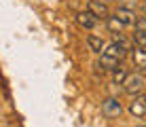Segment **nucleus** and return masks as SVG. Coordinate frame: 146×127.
<instances>
[{"mask_svg": "<svg viewBox=\"0 0 146 127\" xmlns=\"http://www.w3.org/2000/svg\"><path fill=\"white\" fill-rule=\"evenodd\" d=\"M119 2V9H125V11H133L140 9V0H117Z\"/></svg>", "mask_w": 146, "mask_h": 127, "instance_id": "nucleus-12", "label": "nucleus"}, {"mask_svg": "<svg viewBox=\"0 0 146 127\" xmlns=\"http://www.w3.org/2000/svg\"><path fill=\"white\" fill-rule=\"evenodd\" d=\"M87 11L93 15L95 19H108L110 11H108V4H104L102 0H87Z\"/></svg>", "mask_w": 146, "mask_h": 127, "instance_id": "nucleus-3", "label": "nucleus"}, {"mask_svg": "<svg viewBox=\"0 0 146 127\" xmlns=\"http://www.w3.org/2000/svg\"><path fill=\"white\" fill-rule=\"evenodd\" d=\"M133 28H135V32H146V17H138Z\"/></svg>", "mask_w": 146, "mask_h": 127, "instance_id": "nucleus-14", "label": "nucleus"}, {"mask_svg": "<svg viewBox=\"0 0 146 127\" xmlns=\"http://www.w3.org/2000/svg\"><path fill=\"white\" fill-rule=\"evenodd\" d=\"M102 114L106 119H119L123 114V104L117 98H106L102 102Z\"/></svg>", "mask_w": 146, "mask_h": 127, "instance_id": "nucleus-2", "label": "nucleus"}, {"mask_svg": "<svg viewBox=\"0 0 146 127\" xmlns=\"http://www.w3.org/2000/svg\"><path fill=\"white\" fill-rule=\"evenodd\" d=\"M112 85H125V80L129 78V72H127V68H123V66H119L117 70H112Z\"/></svg>", "mask_w": 146, "mask_h": 127, "instance_id": "nucleus-11", "label": "nucleus"}, {"mask_svg": "<svg viewBox=\"0 0 146 127\" xmlns=\"http://www.w3.org/2000/svg\"><path fill=\"white\" fill-rule=\"evenodd\" d=\"M74 19H76V23L80 25V28H85V30H93L95 28V17L89 11H80L74 15Z\"/></svg>", "mask_w": 146, "mask_h": 127, "instance_id": "nucleus-6", "label": "nucleus"}, {"mask_svg": "<svg viewBox=\"0 0 146 127\" xmlns=\"http://www.w3.org/2000/svg\"><path fill=\"white\" fill-rule=\"evenodd\" d=\"M123 91L129 95V98H138V95H142V91H144V78L140 74H129V78L125 80V85H123Z\"/></svg>", "mask_w": 146, "mask_h": 127, "instance_id": "nucleus-1", "label": "nucleus"}, {"mask_svg": "<svg viewBox=\"0 0 146 127\" xmlns=\"http://www.w3.org/2000/svg\"><path fill=\"white\" fill-rule=\"evenodd\" d=\"M98 66H100V68H102V70H110V72H112V70H117L119 68V59H114V57H108V55H100V62H98Z\"/></svg>", "mask_w": 146, "mask_h": 127, "instance_id": "nucleus-9", "label": "nucleus"}, {"mask_svg": "<svg viewBox=\"0 0 146 127\" xmlns=\"http://www.w3.org/2000/svg\"><path fill=\"white\" fill-rule=\"evenodd\" d=\"M102 2H104V4H110V2H114V0H102Z\"/></svg>", "mask_w": 146, "mask_h": 127, "instance_id": "nucleus-16", "label": "nucleus"}, {"mask_svg": "<svg viewBox=\"0 0 146 127\" xmlns=\"http://www.w3.org/2000/svg\"><path fill=\"white\" fill-rule=\"evenodd\" d=\"M106 28L114 34V36H121V32H123V28H125V25H123V21H121L117 15L112 13V15H110V17L106 19Z\"/></svg>", "mask_w": 146, "mask_h": 127, "instance_id": "nucleus-8", "label": "nucleus"}, {"mask_svg": "<svg viewBox=\"0 0 146 127\" xmlns=\"http://www.w3.org/2000/svg\"><path fill=\"white\" fill-rule=\"evenodd\" d=\"M133 43H135V47L146 51V32H133Z\"/></svg>", "mask_w": 146, "mask_h": 127, "instance_id": "nucleus-13", "label": "nucleus"}, {"mask_svg": "<svg viewBox=\"0 0 146 127\" xmlns=\"http://www.w3.org/2000/svg\"><path fill=\"white\" fill-rule=\"evenodd\" d=\"M127 112L131 114V116H135V119L146 116V98H144V95H138V98H133L131 102H129Z\"/></svg>", "mask_w": 146, "mask_h": 127, "instance_id": "nucleus-4", "label": "nucleus"}, {"mask_svg": "<svg viewBox=\"0 0 146 127\" xmlns=\"http://www.w3.org/2000/svg\"><path fill=\"white\" fill-rule=\"evenodd\" d=\"M135 127H146V125H135Z\"/></svg>", "mask_w": 146, "mask_h": 127, "instance_id": "nucleus-17", "label": "nucleus"}, {"mask_svg": "<svg viewBox=\"0 0 146 127\" xmlns=\"http://www.w3.org/2000/svg\"><path fill=\"white\" fill-rule=\"evenodd\" d=\"M129 59H131V64H133L138 70H146V51H144V49L133 47L131 53H129Z\"/></svg>", "mask_w": 146, "mask_h": 127, "instance_id": "nucleus-5", "label": "nucleus"}, {"mask_svg": "<svg viewBox=\"0 0 146 127\" xmlns=\"http://www.w3.org/2000/svg\"><path fill=\"white\" fill-rule=\"evenodd\" d=\"M140 11L146 15V0H140Z\"/></svg>", "mask_w": 146, "mask_h": 127, "instance_id": "nucleus-15", "label": "nucleus"}, {"mask_svg": "<svg viewBox=\"0 0 146 127\" xmlns=\"http://www.w3.org/2000/svg\"><path fill=\"white\" fill-rule=\"evenodd\" d=\"M87 45H89V49H91L93 53H100V55H102L104 49H106L102 36H98V34H89V36H87Z\"/></svg>", "mask_w": 146, "mask_h": 127, "instance_id": "nucleus-7", "label": "nucleus"}, {"mask_svg": "<svg viewBox=\"0 0 146 127\" xmlns=\"http://www.w3.org/2000/svg\"><path fill=\"white\" fill-rule=\"evenodd\" d=\"M117 17L123 21V25H135V21H138V17H135V13L133 11H125V9H119L117 13Z\"/></svg>", "mask_w": 146, "mask_h": 127, "instance_id": "nucleus-10", "label": "nucleus"}]
</instances>
